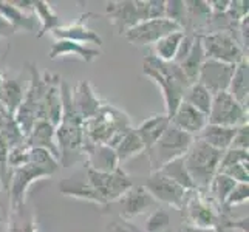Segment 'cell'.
I'll list each match as a JSON object with an SVG mask.
<instances>
[{
  "label": "cell",
  "instance_id": "cb8c5ba5",
  "mask_svg": "<svg viewBox=\"0 0 249 232\" xmlns=\"http://www.w3.org/2000/svg\"><path fill=\"white\" fill-rule=\"evenodd\" d=\"M235 130H237V127H223V125L208 124L196 138L201 140L203 143H206L213 149L225 152L231 147V144H232Z\"/></svg>",
  "mask_w": 249,
  "mask_h": 232
},
{
  "label": "cell",
  "instance_id": "277c9868",
  "mask_svg": "<svg viewBox=\"0 0 249 232\" xmlns=\"http://www.w3.org/2000/svg\"><path fill=\"white\" fill-rule=\"evenodd\" d=\"M221 155L223 152L211 147L201 140H194L183 160L196 191L206 192L209 189L212 178L218 174Z\"/></svg>",
  "mask_w": 249,
  "mask_h": 232
},
{
  "label": "cell",
  "instance_id": "1f68e13d",
  "mask_svg": "<svg viewBox=\"0 0 249 232\" xmlns=\"http://www.w3.org/2000/svg\"><path fill=\"white\" fill-rule=\"evenodd\" d=\"M212 99H213L212 94L198 82L189 85V87L186 89V91H184V94H183V101L186 102V104L192 106L194 108L201 111V113H204L206 116L209 115V110H211V106H212Z\"/></svg>",
  "mask_w": 249,
  "mask_h": 232
},
{
  "label": "cell",
  "instance_id": "f6af8a7d",
  "mask_svg": "<svg viewBox=\"0 0 249 232\" xmlns=\"http://www.w3.org/2000/svg\"><path fill=\"white\" fill-rule=\"evenodd\" d=\"M10 232H37V228L34 225V221H30L28 225H25L23 228H17V226L10 228Z\"/></svg>",
  "mask_w": 249,
  "mask_h": 232
},
{
  "label": "cell",
  "instance_id": "4fadbf2b",
  "mask_svg": "<svg viewBox=\"0 0 249 232\" xmlns=\"http://www.w3.org/2000/svg\"><path fill=\"white\" fill-rule=\"evenodd\" d=\"M179 30L181 28L177 23L166 19V17L164 19H149L125 31L124 37L135 47H147V45H155L161 37Z\"/></svg>",
  "mask_w": 249,
  "mask_h": 232
},
{
  "label": "cell",
  "instance_id": "8d00e7d4",
  "mask_svg": "<svg viewBox=\"0 0 249 232\" xmlns=\"http://www.w3.org/2000/svg\"><path fill=\"white\" fill-rule=\"evenodd\" d=\"M166 19L177 23L179 28L184 30L187 25V6L183 0H169L166 2Z\"/></svg>",
  "mask_w": 249,
  "mask_h": 232
},
{
  "label": "cell",
  "instance_id": "7402d4cb",
  "mask_svg": "<svg viewBox=\"0 0 249 232\" xmlns=\"http://www.w3.org/2000/svg\"><path fill=\"white\" fill-rule=\"evenodd\" d=\"M0 14L13 25V28L16 31L23 30L28 33H34L37 30V19L33 13H28L22 10V8L16 6L13 2H3L0 0Z\"/></svg>",
  "mask_w": 249,
  "mask_h": 232
},
{
  "label": "cell",
  "instance_id": "2e32d148",
  "mask_svg": "<svg viewBox=\"0 0 249 232\" xmlns=\"http://www.w3.org/2000/svg\"><path fill=\"white\" fill-rule=\"evenodd\" d=\"M121 203V218L130 221L135 217H140L147 211H150L155 204V200L142 186H132L128 191L118 200Z\"/></svg>",
  "mask_w": 249,
  "mask_h": 232
},
{
  "label": "cell",
  "instance_id": "ab89813d",
  "mask_svg": "<svg viewBox=\"0 0 249 232\" xmlns=\"http://www.w3.org/2000/svg\"><path fill=\"white\" fill-rule=\"evenodd\" d=\"M249 161L238 162V164L229 166L226 169H223L218 174H225L229 178H232L235 183H249Z\"/></svg>",
  "mask_w": 249,
  "mask_h": 232
},
{
  "label": "cell",
  "instance_id": "f546056e",
  "mask_svg": "<svg viewBox=\"0 0 249 232\" xmlns=\"http://www.w3.org/2000/svg\"><path fill=\"white\" fill-rule=\"evenodd\" d=\"M115 152H116V158H118L119 166H121L123 162L136 157V155H140L141 152H145V147L135 128H130V130L121 138V141L118 143V145L115 147Z\"/></svg>",
  "mask_w": 249,
  "mask_h": 232
},
{
  "label": "cell",
  "instance_id": "6da1fadb",
  "mask_svg": "<svg viewBox=\"0 0 249 232\" xmlns=\"http://www.w3.org/2000/svg\"><path fill=\"white\" fill-rule=\"evenodd\" d=\"M62 116L56 125V144L59 149V164L70 167L84 160V119L73 104V90L65 81H61Z\"/></svg>",
  "mask_w": 249,
  "mask_h": 232
},
{
  "label": "cell",
  "instance_id": "d6a6232c",
  "mask_svg": "<svg viewBox=\"0 0 249 232\" xmlns=\"http://www.w3.org/2000/svg\"><path fill=\"white\" fill-rule=\"evenodd\" d=\"M158 172H161L162 175H166L167 178H170L172 181H175L177 184H179L186 191H195V184L192 181L191 175L186 169L184 160L183 157H179L177 160H172L170 162H167L166 166H162Z\"/></svg>",
  "mask_w": 249,
  "mask_h": 232
},
{
  "label": "cell",
  "instance_id": "b9f144b4",
  "mask_svg": "<svg viewBox=\"0 0 249 232\" xmlns=\"http://www.w3.org/2000/svg\"><path fill=\"white\" fill-rule=\"evenodd\" d=\"M141 231L142 229H140L138 226H135L130 221H125V220L111 221L106 229V232H141Z\"/></svg>",
  "mask_w": 249,
  "mask_h": 232
},
{
  "label": "cell",
  "instance_id": "83f0119b",
  "mask_svg": "<svg viewBox=\"0 0 249 232\" xmlns=\"http://www.w3.org/2000/svg\"><path fill=\"white\" fill-rule=\"evenodd\" d=\"M204 51H203V45H201V34H196L195 40H194V45L189 51V54L186 56L184 61H181L178 65L181 68V71L184 74V77L187 79L189 85L195 84L196 79H198V73H200V68L204 62Z\"/></svg>",
  "mask_w": 249,
  "mask_h": 232
},
{
  "label": "cell",
  "instance_id": "9a60e30c",
  "mask_svg": "<svg viewBox=\"0 0 249 232\" xmlns=\"http://www.w3.org/2000/svg\"><path fill=\"white\" fill-rule=\"evenodd\" d=\"M93 16L91 13H85L81 16V19L70 25H61L59 28L51 31V34L56 37V40H71L78 42V44H93L101 47L104 44V40L99 36L96 31L87 27V17Z\"/></svg>",
  "mask_w": 249,
  "mask_h": 232
},
{
  "label": "cell",
  "instance_id": "bcb514c9",
  "mask_svg": "<svg viewBox=\"0 0 249 232\" xmlns=\"http://www.w3.org/2000/svg\"><path fill=\"white\" fill-rule=\"evenodd\" d=\"M178 232H184V228H181V229H179Z\"/></svg>",
  "mask_w": 249,
  "mask_h": 232
},
{
  "label": "cell",
  "instance_id": "7a4b0ae2",
  "mask_svg": "<svg viewBox=\"0 0 249 232\" xmlns=\"http://www.w3.org/2000/svg\"><path fill=\"white\" fill-rule=\"evenodd\" d=\"M142 73L160 87L166 102V115L172 118L183 102V94L189 87L181 68L175 62L160 61L157 56L150 54L142 61Z\"/></svg>",
  "mask_w": 249,
  "mask_h": 232
},
{
  "label": "cell",
  "instance_id": "52a82bcc",
  "mask_svg": "<svg viewBox=\"0 0 249 232\" xmlns=\"http://www.w3.org/2000/svg\"><path fill=\"white\" fill-rule=\"evenodd\" d=\"M201 45L206 59L237 65L248 59L238 39L228 30H217L201 34Z\"/></svg>",
  "mask_w": 249,
  "mask_h": 232
},
{
  "label": "cell",
  "instance_id": "5bb4252c",
  "mask_svg": "<svg viewBox=\"0 0 249 232\" xmlns=\"http://www.w3.org/2000/svg\"><path fill=\"white\" fill-rule=\"evenodd\" d=\"M234 70L235 65L213 61V59H204L196 82L201 84L212 96H215L218 93L228 91Z\"/></svg>",
  "mask_w": 249,
  "mask_h": 232
},
{
  "label": "cell",
  "instance_id": "f1b7e54d",
  "mask_svg": "<svg viewBox=\"0 0 249 232\" xmlns=\"http://www.w3.org/2000/svg\"><path fill=\"white\" fill-rule=\"evenodd\" d=\"M33 14L36 16V19L40 25L37 37H42L48 31L51 33L53 30L61 27V17L51 8V5L44 2V0H33Z\"/></svg>",
  "mask_w": 249,
  "mask_h": 232
},
{
  "label": "cell",
  "instance_id": "e575fe53",
  "mask_svg": "<svg viewBox=\"0 0 249 232\" xmlns=\"http://www.w3.org/2000/svg\"><path fill=\"white\" fill-rule=\"evenodd\" d=\"M28 162L34 166H39L42 169L48 170L51 175L57 170V167H61L59 161L51 155L48 150L40 149V147H30V153H28Z\"/></svg>",
  "mask_w": 249,
  "mask_h": 232
},
{
  "label": "cell",
  "instance_id": "7c38bea8",
  "mask_svg": "<svg viewBox=\"0 0 249 232\" xmlns=\"http://www.w3.org/2000/svg\"><path fill=\"white\" fill-rule=\"evenodd\" d=\"M141 186L150 194L155 201H160L178 211L183 209L187 191L175 181H172L166 175H162L161 172H150V175L145 178L144 184Z\"/></svg>",
  "mask_w": 249,
  "mask_h": 232
},
{
  "label": "cell",
  "instance_id": "f35d334b",
  "mask_svg": "<svg viewBox=\"0 0 249 232\" xmlns=\"http://www.w3.org/2000/svg\"><path fill=\"white\" fill-rule=\"evenodd\" d=\"M243 161H249V150L228 149V150L223 152V155H221L218 172H221L223 169H226L229 166H234V164H238V162H243Z\"/></svg>",
  "mask_w": 249,
  "mask_h": 232
},
{
  "label": "cell",
  "instance_id": "ac0fdd59",
  "mask_svg": "<svg viewBox=\"0 0 249 232\" xmlns=\"http://www.w3.org/2000/svg\"><path fill=\"white\" fill-rule=\"evenodd\" d=\"M170 123L184 133L196 138L203 128L208 125V116L183 101L175 110V113L172 115Z\"/></svg>",
  "mask_w": 249,
  "mask_h": 232
},
{
  "label": "cell",
  "instance_id": "d590c367",
  "mask_svg": "<svg viewBox=\"0 0 249 232\" xmlns=\"http://www.w3.org/2000/svg\"><path fill=\"white\" fill-rule=\"evenodd\" d=\"M170 215L166 209L158 208V209H153L147 220H145V225H144V232H166L170 231Z\"/></svg>",
  "mask_w": 249,
  "mask_h": 232
},
{
  "label": "cell",
  "instance_id": "8fae6325",
  "mask_svg": "<svg viewBox=\"0 0 249 232\" xmlns=\"http://www.w3.org/2000/svg\"><path fill=\"white\" fill-rule=\"evenodd\" d=\"M208 124L223 127H240L248 124V107L238 104L228 91L218 93L212 99Z\"/></svg>",
  "mask_w": 249,
  "mask_h": 232
},
{
  "label": "cell",
  "instance_id": "d4e9b609",
  "mask_svg": "<svg viewBox=\"0 0 249 232\" xmlns=\"http://www.w3.org/2000/svg\"><path fill=\"white\" fill-rule=\"evenodd\" d=\"M25 96V89L19 79H13V77L3 76L2 84V108L3 115L8 118H13L16 110L19 108Z\"/></svg>",
  "mask_w": 249,
  "mask_h": 232
},
{
  "label": "cell",
  "instance_id": "484cf974",
  "mask_svg": "<svg viewBox=\"0 0 249 232\" xmlns=\"http://www.w3.org/2000/svg\"><path fill=\"white\" fill-rule=\"evenodd\" d=\"M228 93L232 96L238 104L248 107L249 98V62L248 59L235 65V70L232 74V79L229 82Z\"/></svg>",
  "mask_w": 249,
  "mask_h": 232
},
{
  "label": "cell",
  "instance_id": "ee69618b",
  "mask_svg": "<svg viewBox=\"0 0 249 232\" xmlns=\"http://www.w3.org/2000/svg\"><path fill=\"white\" fill-rule=\"evenodd\" d=\"M14 33H16V30L13 28V25L0 14V39L11 37V36H14Z\"/></svg>",
  "mask_w": 249,
  "mask_h": 232
},
{
  "label": "cell",
  "instance_id": "9c48e42d",
  "mask_svg": "<svg viewBox=\"0 0 249 232\" xmlns=\"http://www.w3.org/2000/svg\"><path fill=\"white\" fill-rule=\"evenodd\" d=\"M87 183L96 191L107 204L118 201L121 196L133 186L123 167H118L113 172H98L87 167Z\"/></svg>",
  "mask_w": 249,
  "mask_h": 232
},
{
  "label": "cell",
  "instance_id": "44dd1931",
  "mask_svg": "<svg viewBox=\"0 0 249 232\" xmlns=\"http://www.w3.org/2000/svg\"><path fill=\"white\" fill-rule=\"evenodd\" d=\"M65 56H76V57H79L81 61L90 64L94 59H98L101 56V51L98 48H91L89 45L78 44V42L56 40L48 51V57L51 61H54V59L65 57Z\"/></svg>",
  "mask_w": 249,
  "mask_h": 232
},
{
  "label": "cell",
  "instance_id": "60d3db41",
  "mask_svg": "<svg viewBox=\"0 0 249 232\" xmlns=\"http://www.w3.org/2000/svg\"><path fill=\"white\" fill-rule=\"evenodd\" d=\"M229 149H237V150H248L249 149V124H243L237 127L232 144Z\"/></svg>",
  "mask_w": 249,
  "mask_h": 232
},
{
  "label": "cell",
  "instance_id": "7bdbcfd3",
  "mask_svg": "<svg viewBox=\"0 0 249 232\" xmlns=\"http://www.w3.org/2000/svg\"><path fill=\"white\" fill-rule=\"evenodd\" d=\"M149 5V19H164L166 2L164 0H147Z\"/></svg>",
  "mask_w": 249,
  "mask_h": 232
},
{
  "label": "cell",
  "instance_id": "74e56055",
  "mask_svg": "<svg viewBox=\"0 0 249 232\" xmlns=\"http://www.w3.org/2000/svg\"><path fill=\"white\" fill-rule=\"evenodd\" d=\"M248 200H249V183H237L235 187L228 195L226 201H225V206H223V214H228L229 215L231 209H234L235 206L246 204Z\"/></svg>",
  "mask_w": 249,
  "mask_h": 232
},
{
  "label": "cell",
  "instance_id": "4dcf8cb0",
  "mask_svg": "<svg viewBox=\"0 0 249 232\" xmlns=\"http://www.w3.org/2000/svg\"><path fill=\"white\" fill-rule=\"evenodd\" d=\"M184 33L183 30L179 31H174L167 34V36L161 37L155 45H153V51L160 61H164V62H174L177 53H178V48L181 45V40L184 37Z\"/></svg>",
  "mask_w": 249,
  "mask_h": 232
},
{
  "label": "cell",
  "instance_id": "7dc6e473",
  "mask_svg": "<svg viewBox=\"0 0 249 232\" xmlns=\"http://www.w3.org/2000/svg\"><path fill=\"white\" fill-rule=\"evenodd\" d=\"M0 187H2V181H0Z\"/></svg>",
  "mask_w": 249,
  "mask_h": 232
},
{
  "label": "cell",
  "instance_id": "e0dca14e",
  "mask_svg": "<svg viewBox=\"0 0 249 232\" xmlns=\"http://www.w3.org/2000/svg\"><path fill=\"white\" fill-rule=\"evenodd\" d=\"M84 161L87 167L98 172H113L121 167L116 158L115 149L108 147L106 144H93L84 141Z\"/></svg>",
  "mask_w": 249,
  "mask_h": 232
},
{
  "label": "cell",
  "instance_id": "603a6c76",
  "mask_svg": "<svg viewBox=\"0 0 249 232\" xmlns=\"http://www.w3.org/2000/svg\"><path fill=\"white\" fill-rule=\"evenodd\" d=\"M169 124H170V118L164 113V115H153L147 118L145 121L140 124L138 128H135L144 144L145 152L161 138V135L164 133Z\"/></svg>",
  "mask_w": 249,
  "mask_h": 232
},
{
  "label": "cell",
  "instance_id": "30bf717a",
  "mask_svg": "<svg viewBox=\"0 0 249 232\" xmlns=\"http://www.w3.org/2000/svg\"><path fill=\"white\" fill-rule=\"evenodd\" d=\"M51 174L48 170L42 169L34 164H25L17 169L11 170L10 175V183H8L6 191L10 192V208L14 215L20 214L23 211L25 198H27V191L30 186L37 181L40 178L50 177Z\"/></svg>",
  "mask_w": 249,
  "mask_h": 232
},
{
  "label": "cell",
  "instance_id": "8992f818",
  "mask_svg": "<svg viewBox=\"0 0 249 232\" xmlns=\"http://www.w3.org/2000/svg\"><path fill=\"white\" fill-rule=\"evenodd\" d=\"M183 209L187 214V226L217 232L223 211L212 196H208L196 189L189 191Z\"/></svg>",
  "mask_w": 249,
  "mask_h": 232
},
{
  "label": "cell",
  "instance_id": "5b68a950",
  "mask_svg": "<svg viewBox=\"0 0 249 232\" xmlns=\"http://www.w3.org/2000/svg\"><path fill=\"white\" fill-rule=\"evenodd\" d=\"M194 140V136L184 133L170 123L164 133L161 135V138L147 150L150 172H158L172 160L184 157V153L191 147Z\"/></svg>",
  "mask_w": 249,
  "mask_h": 232
},
{
  "label": "cell",
  "instance_id": "c3c4849f",
  "mask_svg": "<svg viewBox=\"0 0 249 232\" xmlns=\"http://www.w3.org/2000/svg\"><path fill=\"white\" fill-rule=\"evenodd\" d=\"M166 232H172V231H166Z\"/></svg>",
  "mask_w": 249,
  "mask_h": 232
},
{
  "label": "cell",
  "instance_id": "4316f807",
  "mask_svg": "<svg viewBox=\"0 0 249 232\" xmlns=\"http://www.w3.org/2000/svg\"><path fill=\"white\" fill-rule=\"evenodd\" d=\"M59 191L67 196H73V198L91 201V203L99 204V206H107L104 198H102V196L87 183V179H85V181H76V179H73V178H67L61 184H59Z\"/></svg>",
  "mask_w": 249,
  "mask_h": 232
},
{
  "label": "cell",
  "instance_id": "ba28073f",
  "mask_svg": "<svg viewBox=\"0 0 249 232\" xmlns=\"http://www.w3.org/2000/svg\"><path fill=\"white\" fill-rule=\"evenodd\" d=\"M107 17L116 31L124 36V33L136 27L138 23L149 20V5L145 0H118L107 2Z\"/></svg>",
  "mask_w": 249,
  "mask_h": 232
},
{
  "label": "cell",
  "instance_id": "ffe728a7",
  "mask_svg": "<svg viewBox=\"0 0 249 232\" xmlns=\"http://www.w3.org/2000/svg\"><path fill=\"white\" fill-rule=\"evenodd\" d=\"M73 104L84 121L89 118H93L102 107V102L94 94L93 87L87 81H81L78 87L73 90Z\"/></svg>",
  "mask_w": 249,
  "mask_h": 232
},
{
  "label": "cell",
  "instance_id": "3957f363",
  "mask_svg": "<svg viewBox=\"0 0 249 232\" xmlns=\"http://www.w3.org/2000/svg\"><path fill=\"white\" fill-rule=\"evenodd\" d=\"M130 128H133L132 123L124 111L113 106L102 104L96 115L84 121V141L106 144L115 149Z\"/></svg>",
  "mask_w": 249,
  "mask_h": 232
},
{
  "label": "cell",
  "instance_id": "681fc988",
  "mask_svg": "<svg viewBox=\"0 0 249 232\" xmlns=\"http://www.w3.org/2000/svg\"><path fill=\"white\" fill-rule=\"evenodd\" d=\"M0 221H2V218H0Z\"/></svg>",
  "mask_w": 249,
  "mask_h": 232
},
{
  "label": "cell",
  "instance_id": "d6986e66",
  "mask_svg": "<svg viewBox=\"0 0 249 232\" xmlns=\"http://www.w3.org/2000/svg\"><path fill=\"white\" fill-rule=\"evenodd\" d=\"M30 147H40L48 150L59 161V149L56 144V127L47 119H37L33 125L30 135L25 138Z\"/></svg>",
  "mask_w": 249,
  "mask_h": 232
},
{
  "label": "cell",
  "instance_id": "836d02e7",
  "mask_svg": "<svg viewBox=\"0 0 249 232\" xmlns=\"http://www.w3.org/2000/svg\"><path fill=\"white\" fill-rule=\"evenodd\" d=\"M235 181L232 178H229L228 175L225 174H217L215 177L212 178V181L209 184V189L208 191L212 192V198L215 201L221 211H223V206H225V201L228 198V195L231 194V191L235 187Z\"/></svg>",
  "mask_w": 249,
  "mask_h": 232
}]
</instances>
